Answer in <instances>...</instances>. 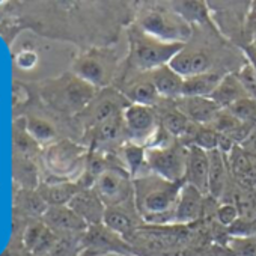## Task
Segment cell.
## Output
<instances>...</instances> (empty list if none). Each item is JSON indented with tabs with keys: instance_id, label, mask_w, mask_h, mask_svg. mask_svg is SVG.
<instances>
[{
	"instance_id": "obj_17",
	"label": "cell",
	"mask_w": 256,
	"mask_h": 256,
	"mask_svg": "<svg viewBox=\"0 0 256 256\" xmlns=\"http://www.w3.org/2000/svg\"><path fill=\"white\" fill-rule=\"evenodd\" d=\"M244 96H248V95L244 90L238 76L236 74H228V76L222 77L217 89L214 90V94L210 98L214 100L223 110H226L229 106H232L235 101H238Z\"/></svg>"
},
{
	"instance_id": "obj_27",
	"label": "cell",
	"mask_w": 256,
	"mask_h": 256,
	"mask_svg": "<svg viewBox=\"0 0 256 256\" xmlns=\"http://www.w3.org/2000/svg\"><path fill=\"white\" fill-rule=\"evenodd\" d=\"M220 138H222L220 133L216 132L212 126H198L192 145L208 152L220 148Z\"/></svg>"
},
{
	"instance_id": "obj_34",
	"label": "cell",
	"mask_w": 256,
	"mask_h": 256,
	"mask_svg": "<svg viewBox=\"0 0 256 256\" xmlns=\"http://www.w3.org/2000/svg\"><path fill=\"white\" fill-rule=\"evenodd\" d=\"M244 53L247 56V62L253 66L254 72H256V50L253 48V46H248L244 48Z\"/></svg>"
},
{
	"instance_id": "obj_35",
	"label": "cell",
	"mask_w": 256,
	"mask_h": 256,
	"mask_svg": "<svg viewBox=\"0 0 256 256\" xmlns=\"http://www.w3.org/2000/svg\"><path fill=\"white\" fill-rule=\"evenodd\" d=\"M94 256H126V254H118V253H98Z\"/></svg>"
},
{
	"instance_id": "obj_2",
	"label": "cell",
	"mask_w": 256,
	"mask_h": 256,
	"mask_svg": "<svg viewBox=\"0 0 256 256\" xmlns=\"http://www.w3.org/2000/svg\"><path fill=\"white\" fill-rule=\"evenodd\" d=\"M132 42V59L134 66L150 72L169 65L170 60L184 48V44L163 42L145 34L134 36Z\"/></svg>"
},
{
	"instance_id": "obj_24",
	"label": "cell",
	"mask_w": 256,
	"mask_h": 256,
	"mask_svg": "<svg viewBox=\"0 0 256 256\" xmlns=\"http://www.w3.org/2000/svg\"><path fill=\"white\" fill-rule=\"evenodd\" d=\"M190 125H192V122L178 108L166 112L162 118V126L174 138L184 136L188 132Z\"/></svg>"
},
{
	"instance_id": "obj_16",
	"label": "cell",
	"mask_w": 256,
	"mask_h": 256,
	"mask_svg": "<svg viewBox=\"0 0 256 256\" xmlns=\"http://www.w3.org/2000/svg\"><path fill=\"white\" fill-rule=\"evenodd\" d=\"M102 224L112 230L113 234L119 235L120 238L132 236L136 230V220L124 206H108L106 208Z\"/></svg>"
},
{
	"instance_id": "obj_31",
	"label": "cell",
	"mask_w": 256,
	"mask_h": 256,
	"mask_svg": "<svg viewBox=\"0 0 256 256\" xmlns=\"http://www.w3.org/2000/svg\"><path fill=\"white\" fill-rule=\"evenodd\" d=\"M229 247L236 256H256V236H232Z\"/></svg>"
},
{
	"instance_id": "obj_26",
	"label": "cell",
	"mask_w": 256,
	"mask_h": 256,
	"mask_svg": "<svg viewBox=\"0 0 256 256\" xmlns=\"http://www.w3.org/2000/svg\"><path fill=\"white\" fill-rule=\"evenodd\" d=\"M124 108L125 107H120L119 101H116L114 98H110V96L102 98L95 106V108H94V113H92L94 124L95 125H100V124H102V122H106V120H108V119L120 114L124 112Z\"/></svg>"
},
{
	"instance_id": "obj_15",
	"label": "cell",
	"mask_w": 256,
	"mask_h": 256,
	"mask_svg": "<svg viewBox=\"0 0 256 256\" xmlns=\"http://www.w3.org/2000/svg\"><path fill=\"white\" fill-rule=\"evenodd\" d=\"M150 80L156 86L160 96L164 98H176L182 96V82L184 78L175 72L169 65L157 68L151 72Z\"/></svg>"
},
{
	"instance_id": "obj_19",
	"label": "cell",
	"mask_w": 256,
	"mask_h": 256,
	"mask_svg": "<svg viewBox=\"0 0 256 256\" xmlns=\"http://www.w3.org/2000/svg\"><path fill=\"white\" fill-rule=\"evenodd\" d=\"M80 190L76 182H56L42 186L38 193L48 206H66Z\"/></svg>"
},
{
	"instance_id": "obj_32",
	"label": "cell",
	"mask_w": 256,
	"mask_h": 256,
	"mask_svg": "<svg viewBox=\"0 0 256 256\" xmlns=\"http://www.w3.org/2000/svg\"><path fill=\"white\" fill-rule=\"evenodd\" d=\"M244 90L247 92V95L253 100H256V72L253 70V66L247 62L238 72H236Z\"/></svg>"
},
{
	"instance_id": "obj_7",
	"label": "cell",
	"mask_w": 256,
	"mask_h": 256,
	"mask_svg": "<svg viewBox=\"0 0 256 256\" xmlns=\"http://www.w3.org/2000/svg\"><path fill=\"white\" fill-rule=\"evenodd\" d=\"M95 88L89 83H86L84 80L78 78L77 76L65 80L54 92V106L64 110H71V112H77L82 110L83 107H86L92 98H94V92Z\"/></svg>"
},
{
	"instance_id": "obj_3",
	"label": "cell",
	"mask_w": 256,
	"mask_h": 256,
	"mask_svg": "<svg viewBox=\"0 0 256 256\" xmlns=\"http://www.w3.org/2000/svg\"><path fill=\"white\" fill-rule=\"evenodd\" d=\"M140 26L145 35L163 42L184 44L192 35V29L182 16L162 10L148 11L140 20Z\"/></svg>"
},
{
	"instance_id": "obj_14",
	"label": "cell",
	"mask_w": 256,
	"mask_h": 256,
	"mask_svg": "<svg viewBox=\"0 0 256 256\" xmlns=\"http://www.w3.org/2000/svg\"><path fill=\"white\" fill-rule=\"evenodd\" d=\"M208 157H210V172H208V193L218 199L223 196L226 186H228V180H229V163H228V157L226 152L220 148L208 151Z\"/></svg>"
},
{
	"instance_id": "obj_36",
	"label": "cell",
	"mask_w": 256,
	"mask_h": 256,
	"mask_svg": "<svg viewBox=\"0 0 256 256\" xmlns=\"http://www.w3.org/2000/svg\"><path fill=\"white\" fill-rule=\"evenodd\" d=\"M252 46H253V48L256 50V41H253V44H252Z\"/></svg>"
},
{
	"instance_id": "obj_28",
	"label": "cell",
	"mask_w": 256,
	"mask_h": 256,
	"mask_svg": "<svg viewBox=\"0 0 256 256\" xmlns=\"http://www.w3.org/2000/svg\"><path fill=\"white\" fill-rule=\"evenodd\" d=\"M28 130L30 133V138H34L35 142L40 144H50L56 138L54 128L44 119H38V118L29 119Z\"/></svg>"
},
{
	"instance_id": "obj_23",
	"label": "cell",
	"mask_w": 256,
	"mask_h": 256,
	"mask_svg": "<svg viewBox=\"0 0 256 256\" xmlns=\"http://www.w3.org/2000/svg\"><path fill=\"white\" fill-rule=\"evenodd\" d=\"M77 157H78V152H77L76 146H72L70 144H60L50 150L48 166L58 172H65L66 169H70L72 166V163H76Z\"/></svg>"
},
{
	"instance_id": "obj_11",
	"label": "cell",
	"mask_w": 256,
	"mask_h": 256,
	"mask_svg": "<svg viewBox=\"0 0 256 256\" xmlns=\"http://www.w3.org/2000/svg\"><path fill=\"white\" fill-rule=\"evenodd\" d=\"M178 110L193 124H212L223 108L211 98L182 96Z\"/></svg>"
},
{
	"instance_id": "obj_12",
	"label": "cell",
	"mask_w": 256,
	"mask_h": 256,
	"mask_svg": "<svg viewBox=\"0 0 256 256\" xmlns=\"http://www.w3.org/2000/svg\"><path fill=\"white\" fill-rule=\"evenodd\" d=\"M169 66L178 72L182 78L210 72L211 58L200 50H187L182 48L169 64Z\"/></svg>"
},
{
	"instance_id": "obj_6",
	"label": "cell",
	"mask_w": 256,
	"mask_h": 256,
	"mask_svg": "<svg viewBox=\"0 0 256 256\" xmlns=\"http://www.w3.org/2000/svg\"><path fill=\"white\" fill-rule=\"evenodd\" d=\"M125 130L138 145H148L158 128V120L152 107L126 104L122 112Z\"/></svg>"
},
{
	"instance_id": "obj_29",
	"label": "cell",
	"mask_w": 256,
	"mask_h": 256,
	"mask_svg": "<svg viewBox=\"0 0 256 256\" xmlns=\"http://www.w3.org/2000/svg\"><path fill=\"white\" fill-rule=\"evenodd\" d=\"M18 199H20L22 208L32 216H42L44 217L46 211L48 210V205L44 202V199L41 198V194L38 192L36 193H34L30 190L22 192Z\"/></svg>"
},
{
	"instance_id": "obj_5",
	"label": "cell",
	"mask_w": 256,
	"mask_h": 256,
	"mask_svg": "<svg viewBox=\"0 0 256 256\" xmlns=\"http://www.w3.org/2000/svg\"><path fill=\"white\" fill-rule=\"evenodd\" d=\"M146 166L158 176L175 184H184L187 148L176 144L160 148H146Z\"/></svg>"
},
{
	"instance_id": "obj_4",
	"label": "cell",
	"mask_w": 256,
	"mask_h": 256,
	"mask_svg": "<svg viewBox=\"0 0 256 256\" xmlns=\"http://www.w3.org/2000/svg\"><path fill=\"white\" fill-rule=\"evenodd\" d=\"M92 188L107 208L134 202V181L130 174L119 168H107L101 172Z\"/></svg>"
},
{
	"instance_id": "obj_21",
	"label": "cell",
	"mask_w": 256,
	"mask_h": 256,
	"mask_svg": "<svg viewBox=\"0 0 256 256\" xmlns=\"http://www.w3.org/2000/svg\"><path fill=\"white\" fill-rule=\"evenodd\" d=\"M145 148L142 145H138L134 142H128L122 148V157L125 163V170L130 174V176L134 180L140 175L144 168H146V154Z\"/></svg>"
},
{
	"instance_id": "obj_1",
	"label": "cell",
	"mask_w": 256,
	"mask_h": 256,
	"mask_svg": "<svg viewBox=\"0 0 256 256\" xmlns=\"http://www.w3.org/2000/svg\"><path fill=\"white\" fill-rule=\"evenodd\" d=\"M133 181L134 208L138 214L152 224L172 222L182 184L166 181L152 170L148 175H139Z\"/></svg>"
},
{
	"instance_id": "obj_30",
	"label": "cell",
	"mask_w": 256,
	"mask_h": 256,
	"mask_svg": "<svg viewBox=\"0 0 256 256\" xmlns=\"http://www.w3.org/2000/svg\"><path fill=\"white\" fill-rule=\"evenodd\" d=\"M124 125V118H122V113L96 125V139H100L101 142H108V140H113L119 136L120 130H122Z\"/></svg>"
},
{
	"instance_id": "obj_13",
	"label": "cell",
	"mask_w": 256,
	"mask_h": 256,
	"mask_svg": "<svg viewBox=\"0 0 256 256\" xmlns=\"http://www.w3.org/2000/svg\"><path fill=\"white\" fill-rule=\"evenodd\" d=\"M42 218L47 228L59 232H86L89 228V224L80 216H77L68 205L48 206Z\"/></svg>"
},
{
	"instance_id": "obj_25",
	"label": "cell",
	"mask_w": 256,
	"mask_h": 256,
	"mask_svg": "<svg viewBox=\"0 0 256 256\" xmlns=\"http://www.w3.org/2000/svg\"><path fill=\"white\" fill-rule=\"evenodd\" d=\"M226 112H229L238 122H253L256 120V100L244 96L229 106Z\"/></svg>"
},
{
	"instance_id": "obj_33",
	"label": "cell",
	"mask_w": 256,
	"mask_h": 256,
	"mask_svg": "<svg viewBox=\"0 0 256 256\" xmlns=\"http://www.w3.org/2000/svg\"><path fill=\"white\" fill-rule=\"evenodd\" d=\"M240 218V211L235 204H222L217 210V220L220 224L230 228Z\"/></svg>"
},
{
	"instance_id": "obj_18",
	"label": "cell",
	"mask_w": 256,
	"mask_h": 256,
	"mask_svg": "<svg viewBox=\"0 0 256 256\" xmlns=\"http://www.w3.org/2000/svg\"><path fill=\"white\" fill-rule=\"evenodd\" d=\"M222 77L217 72H204L199 76L187 77L182 82V96H204L210 98L217 89ZM181 96V98H182Z\"/></svg>"
},
{
	"instance_id": "obj_10",
	"label": "cell",
	"mask_w": 256,
	"mask_h": 256,
	"mask_svg": "<svg viewBox=\"0 0 256 256\" xmlns=\"http://www.w3.org/2000/svg\"><path fill=\"white\" fill-rule=\"evenodd\" d=\"M77 216H80L89 226L102 224V217L106 212V205L94 192V188L80 190L68 205Z\"/></svg>"
},
{
	"instance_id": "obj_8",
	"label": "cell",
	"mask_w": 256,
	"mask_h": 256,
	"mask_svg": "<svg viewBox=\"0 0 256 256\" xmlns=\"http://www.w3.org/2000/svg\"><path fill=\"white\" fill-rule=\"evenodd\" d=\"M208 172L210 157L208 152L192 145L187 148V164H186V184L193 186L200 193H208Z\"/></svg>"
},
{
	"instance_id": "obj_20",
	"label": "cell",
	"mask_w": 256,
	"mask_h": 256,
	"mask_svg": "<svg viewBox=\"0 0 256 256\" xmlns=\"http://www.w3.org/2000/svg\"><path fill=\"white\" fill-rule=\"evenodd\" d=\"M76 76L94 88L102 86L107 78V68L102 60L95 56H84L76 65Z\"/></svg>"
},
{
	"instance_id": "obj_22",
	"label": "cell",
	"mask_w": 256,
	"mask_h": 256,
	"mask_svg": "<svg viewBox=\"0 0 256 256\" xmlns=\"http://www.w3.org/2000/svg\"><path fill=\"white\" fill-rule=\"evenodd\" d=\"M162 96L158 95L156 86L151 80L148 82H139L133 84L126 90V100L130 104L145 106V107H154Z\"/></svg>"
},
{
	"instance_id": "obj_9",
	"label": "cell",
	"mask_w": 256,
	"mask_h": 256,
	"mask_svg": "<svg viewBox=\"0 0 256 256\" xmlns=\"http://www.w3.org/2000/svg\"><path fill=\"white\" fill-rule=\"evenodd\" d=\"M202 199H204V193H200L193 186L184 182L178 194L172 223L187 224L198 220L202 212V205H204Z\"/></svg>"
}]
</instances>
